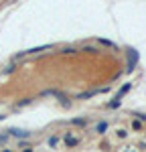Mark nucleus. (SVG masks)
<instances>
[{
	"label": "nucleus",
	"mask_w": 146,
	"mask_h": 152,
	"mask_svg": "<svg viewBox=\"0 0 146 152\" xmlns=\"http://www.w3.org/2000/svg\"><path fill=\"white\" fill-rule=\"evenodd\" d=\"M106 128H108V124H106V122H101V124L97 126V132H106Z\"/></svg>",
	"instance_id": "nucleus-1"
},
{
	"label": "nucleus",
	"mask_w": 146,
	"mask_h": 152,
	"mask_svg": "<svg viewBox=\"0 0 146 152\" xmlns=\"http://www.w3.org/2000/svg\"><path fill=\"white\" fill-rule=\"evenodd\" d=\"M12 134L14 136H26V132H23V130H12Z\"/></svg>",
	"instance_id": "nucleus-2"
},
{
	"label": "nucleus",
	"mask_w": 146,
	"mask_h": 152,
	"mask_svg": "<svg viewBox=\"0 0 146 152\" xmlns=\"http://www.w3.org/2000/svg\"><path fill=\"white\" fill-rule=\"evenodd\" d=\"M75 126H85V120H73Z\"/></svg>",
	"instance_id": "nucleus-3"
},
{
	"label": "nucleus",
	"mask_w": 146,
	"mask_h": 152,
	"mask_svg": "<svg viewBox=\"0 0 146 152\" xmlns=\"http://www.w3.org/2000/svg\"><path fill=\"white\" fill-rule=\"evenodd\" d=\"M128 89H130V85H124V87H122V89H120V95H124V94H126V91H128Z\"/></svg>",
	"instance_id": "nucleus-4"
},
{
	"label": "nucleus",
	"mask_w": 146,
	"mask_h": 152,
	"mask_svg": "<svg viewBox=\"0 0 146 152\" xmlns=\"http://www.w3.org/2000/svg\"><path fill=\"white\" fill-rule=\"evenodd\" d=\"M118 105H120V99H116V102H112V104H110V107H118Z\"/></svg>",
	"instance_id": "nucleus-5"
},
{
	"label": "nucleus",
	"mask_w": 146,
	"mask_h": 152,
	"mask_svg": "<svg viewBox=\"0 0 146 152\" xmlns=\"http://www.w3.org/2000/svg\"><path fill=\"white\" fill-rule=\"evenodd\" d=\"M24 152H33V150H24Z\"/></svg>",
	"instance_id": "nucleus-6"
}]
</instances>
